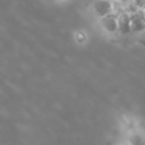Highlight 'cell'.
Here are the masks:
<instances>
[{
	"mask_svg": "<svg viewBox=\"0 0 145 145\" xmlns=\"http://www.w3.org/2000/svg\"><path fill=\"white\" fill-rule=\"evenodd\" d=\"M127 145H128V144H127Z\"/></svg>",
	"mask_w": 145,
	"mask_h": 145,
	"instance_id": "obj_6",
	"label": "cell"
},
{
	"mask_svg": "<svg viewBox=\"0 0 145 145\" xmlns=\"http://www.w3.org/2000/svg\"><path fill=\"white\" fill-rule=\"evenodd\" d=\"M144 144H145L144 137L137 133L131 134L128 138V145H144Z\"/></svg>",
	"mask_w": 145,
	"mask_h": 145,
	"instance_id": "obj_4",
	"label": "cell"
},
{
	"mask_svg": "<svg viewBox=\"0 0 145 145\" xmlns=\"http://www.w3.org/2000/svg\"><path fill=\"white\" fill-rule=\"evenodd\" d=\"M94 11L100 18H102L114 12V5L111 0H96L94 2Z\"/></svg>",
	"mask_w": 145,
	"mask_h": 145,
	"instance_id": "obj_1",
	"label": "cell"
},
{
	"mask_svg": "<svg viewBox=\"0 0 145 145\" xmlns=\"http://www.w3.org/2000/svg\"><path fill=\"white\" fill-rule=\"evenodd\" d=\"M121 3H130V1L131 0H119Z\"/></svg>",
	"mask_w": 145,
	"mask_h": 145,
	"instance_id": "obj_5",
	"label": "cell"
},
{
	"mask_svg": "<svg viewBox=\"0 0 145 145\" xmlns=\"http://www.w3.org/2000/svg\"><path fill=\"white\" fill-rule=\"evenodd\" d=\"M118 32L122 34H127L131 32L130 16L127 10H123L118 14Z\"/></svg>",
	"mask_w": 145,
	"mask_h": 145,
	"instance_id": "obj_3",
	"label": "cell"
},
{
	"mask_svg": "<svg viewBox=\"0 0 145 145\" xmlns=\"http://www.w3.org/2000/svg\"><path fill=\"white\" fill-rule=\"evenodd\" d=\"M144 145H145V144H144Z\"/></svg>",
	"mask_w": 145,
	"mask_h": 145,
	"instance_id": "obj_7",
	"label": "cell"
},
{
	"mask_svg": "<svg viewBox=\"0 0 145 145\" xmlns=\"http://www.w3.org/2000/svg\"><path fill=\"white\" fill-rule=\"evenodd\" d=\"M101 25L109 33L118 32V14L112 12L105 17H102L101 18Z\"/></svg>",
	"mask_w": 145,
	"mask_h": 145,
	"instance_id": "obj_2",
	"label": "cell"
}]
</instances>
